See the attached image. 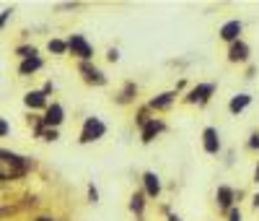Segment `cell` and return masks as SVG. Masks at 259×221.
<instances>
[{
    "instance_id": "1",
    "label": "cell",
    "mask_w": 259,
    "mask_h": 221,
    "mask_svg": "<svg viewBox=\"0 0 259 221\" xmlns=\"http://www.w3.org/2000/svg\"><path fill=\"white\" fill-rule=\"evenodd\" d=\"M26 169H29V164L21 156L0 151V180H16V177H21Z\"/></svg>"
},
{
    "instance_id": "2",
    "label": "cell",
    "mask_w": 259,
    "mask_h": 221,
    "mask_svg": "<svg viewBox=\"0 0 259 221\" xmlns=\"http://www.w3.org/2000/svg\"><path fill=\"white\" fill-rule=\"evenodd\" d=\"M101 136H104V123L96 120V117H91V120L86 123V128H83V133H81V141H83V143H91V141H96V138H101Z\"/></svg>"
},
{
    "instance_id": "3",
    "label": "cell",
    "mask_w": 259,
    "mask_h": 221,
    "mask_svg": "<svg viewBox=\"0 0 259 221\" xmlns=\"http://www.w3.org/2000/svg\"><path fill=\"white\" fill-rule=\"evenodd\" d=\"M68 47H70L75 55H78V57H83V60H88V57H91V44H88L81 34H75V37L68 42Z\"/></svg>"
},
{
    "instance_id": "4",
    "label": "cell",
    "mask_w": 259,
    "mask_h": 221,
    "mask_svg": "<svg viewBox=\"0 0 259 221\" xmlns=\"http://www.w3.org/2000/svg\"><path fill=\"white\" fill-rule=\"evenodd\" d=\"M81 73H83V78H86L88 83H99V86H101V83L106 81L101 73H99L96 68H91V65H81Z\"/></svg>"
},
{
    "instance_id": "5",
    "label": "cell",
    "mask_w": 259,
    "mask_h": 221,
    "mask_svg": "<svg viewBox=\"0 0 259 221\" xmlns=\"http://www.w3.org/2000/svg\"><path fill=\"white\" fill-rule=\"evenodd\" d=\"M238 32H241V24H238V21H228V24L220 29V37L231 42V39H236V37H238Z\"/></svg>"
},
{
    "instance_id": "6",
    "label": "cell",
    "mask_w": 259,
    "mask_h": 221,
    "mask_svg": "<svg viewBox=\"0 0 259 221\" xmlns=\"http://www.w3.org/2000/svg\"><path fill=\"white\" fill-rule=\"evenodd\" d=\"M44 123H47V125H60V123H63V107H50L47 109V117H44Z\"/></svg>"
},
{
    "instance_id": "7",
    "label": "cell",
    "mask_w": 259,
    "mask_h": 221,
    "mask_svg": "<svg viewBox=\"0 0 259 221\" xmlns=\"http://www.w3.org/2000/svg\"><path fill=\"white\" fill-rule=\"evenodd\" d=\"M205 149H207L210 154H215V151H218V133L212 130V128H207V130H205Z\"/></svg>"
},
{
    "instance_id": "8",
    "label": "cell",
    "mask_w": 259,
    "mask_h": 221,
    "mask_svg": "<svg viewBox=\"0 0 259 221\" xmlns=\"http://www.w3.org/2000/svg\"><path fill=\"white\" fill-rule=\"evenodd\" d=\"M145 187H148V193H150V195H158L161 185H158V177H156L153 172H148V174H145Z\"/></svg>"
},
{
    "instance_id": "9",
    "label": "cell",
    "mask_w": 259,
    "mask_h": 221,
    "mask_svg": "<svg viewBox=\"0 0 259 221\" xmlns=\"http://www.w3.org/2000/svg\"><path fill=\"white\" fill-rule=\"evenodd\" d=\"M246 57H249V50H246V44H233V47H231V60H246Z\"/></svg>"
},
{
    "instance_id": "10",
    "label": "cell",
    "mask_w": 259,
    "mask_h": 221,
    "mask_svg": "<svg viewBox=\"0 0 259 221\" xmlns=\"http://www.w3.org/2000/svg\"><path fill=\"white\" fill-rule=\"evenodd\" d=\"M161 128H163L161 123H148V125H145V130H143V141H145V143H148V141H153V138H156V133H161Z\"/></svg>"
},
{
    "instance_id": "11",
    "label": "cell",
    "mask_w": 259,
    "mask_h": 221,
    "mask_svg": "<svg viewBox=\"0 0 259 221\" xmlns=\"http://www.w3.org/2000/svg\"><path fill=\"white\" fill-rule=\"evenodd\" d=\"M207 94H212V86H200V88H194V91H192L189 101H205Z\"/></svg>"
},
{
    "instance_id": "12",
    "label": "cell",
    "mask_w": 259,
    "mask_h": 221,
    "mask_svg": "<svg viewBox=\"0 0 259 221\" xmlns=\"http://www.w3.org/2000/svg\"><path fill=\"white\" fill-rule=\"evenodd\" d=\"M231 198H233V193L228 187H220L218 190V203H220V208H231Z\"/></svg>"
},
{
    "instance_id": "13",
    "label": "cell",
    "mask_w": 259,
    "mask_h": 221,
    "mask_svg": "<svg viewBox=\"0 0 259 221\" xmlns=\"http://www.w3.org/2000/svg\"><path fill=\"white\" fill-rule=\"evenodd\" d=\"M26 104L29 107H44V91H32L26 96Z\"/></svg>"
},
{
    "instance_id": "14",
    "label": "cell",
    "mask_w": 259,
    "mask_h": 221,
    "mask_svg": "<svg viewBox=\"0 0 259 221\" xmlns=\"http://www.w3.org/2000/svg\"><path fill=\"white\" fill-rule=\"evenodd\" d=\"M39 65H42L39 57H26V60L21 63V73H32V70H37Z\"/></svg>"
},
{
    "instance_id": "15",
    "label": "cell",
    "mask_w": 259,
    "mask_h": 221,
    "mask_svg": "<svg viewBox=\"0 0 259 221\" xmlns=\"http://www.w3.org/2000/svg\"><path fill=\"white\" fill-rule=\"evenodd\" d=\"M249 101H251V99H249L246 94H241V96H236V99L231 101V112H241L243 107H246V104H249Z\"/></svg>"
},
{
    "instance_id": "16",
    "label": "cell",
    "mask_w": 259,
    "mask_h": 221,
    "mask_svg": "<svg viewBox=\"0 0 259 221\" xmlns=\"http://www.w3.org/2000/svg\"><path fill=\"white\" fill-rule=\"evenodd\" d=\"M171 96H174V94H161L158 99H153V107H158V109H161V107H169V104H171Z\"/></svg>"
},
{
    "instance_id": "17",
    "label": "cell",
    "mask_w": 259,
    "mask_h": 221,
    "mask_svg": "<svg viewBox=\"0 0 259 221\" xmlns=\"http://www.w3.org/2000/svg\"><path fill=\"white\" fill-rule=\"evenodd\" d=\"M50 50H52V52H65V50H68V44H65V42H60V39H55V42H50Z\"/></svg>"
},
{
    "instance_id": "18",
    "label": "cell",
    "mask_w": 259,
    "mask_h": 221,
    "mask_svg": "<svg viewBox=\"0 0 259 221\" xmlns=\"http://www.w3.org/2000/svg\"><path fill=\"white\" fill-rule=\"evenodd\" d=\"M130 205H132V211H135V213H140V211H143V195L138 193V195L132 198V203H130Z\"/></svg>"
},
{
    "instance_id": "19",
    "label": "cell",
    "mask_w": 259,
    "mask_h": 221,
    "mask_svg": "<svg viewBox=\"0 0 259 221\" xmlns=\"http://www.w3.org/2000/svg\"><path fill=\"white\" fill-rule=\"evenodd\" d=\"M249 146H251V149H259V133H254V136H251V143H249Z\"/></svg>"
},
{
    "instance_id": "20",
    "label": "cell",
    "mask_w": 259,
    "mask_h": 221,
    "mask_svg": "<svg viewBox=\"0 0 259 221\" xmlns=\"http://www.w3.org/2000/svg\"><path fill=\"white\" fill-rule=\"evenodd\" d=\"M8 16H11V11H6V13H0V29H3V24L8 21Z\"/></svg>"
},
{
    "instance_id": "21",
    "label": "cell",
    "mask_w": 259,
    "mask_h": 221,
    "mask_svg": "<svg viewBox=\"0 0 259 221\" xmlns=\"http://www.w3.org/2000/svg\"><path fill=\"white\" fill-rule=\"evenodd\" d=\"M6 133H8V125H6L3 120H0V136H6Z\"/></svg>"
},
{
    "instance_id": "22",
    "label": "cell",
    "mask_w": 259,
    "mask_h": 221,
    "mask_svg": "<svg viewBox=\"0 0 259 221\" xmlns=\"http://www.w3.org/2000/svg\"><path fill=\"white\" fill-rule=\"evenodd\" d=\"M231 221H241V213H238V211H231Z\"/></svg>"
},
{
    "instance_id": "23",
    "label": "cell",
    "mask_w": 259,
    "mask_h": 221,
    "mask_svg": "<svg viewBox=\"0 0 259 221\" xmlns=\"http://www.w3.org/2000/svg\"><path fill=\"white\" fill-rule=\"evenodd\" d=\"M169 221H179V218H176V216H171V218H169Z\"/></svg>"
},
{
    "instance_id": "24",
    "label": "cell",
    "mask_w": 259,
    "mask_h": 221,
    "mask_svg": "<svg viewBox=\"0 0 259 221\" xmlns=\"http://www.w3.org/2000/svg\"><path fill=\"white\" fill-rule=\"evenodd\" d=\"M39 221H52V218H39Z\"/></svg>"
},
{
    "instance_id": "25",
    "label": "cell",
    "mask_w": 259,
    "mask_h": 221,
    "mask_svg": "<svg viewBox=\"0 0 259 221\" xmlns=\"http://www.w3.org/2000/svg\"><path fill=\"white\" fill-rule=\"evenodd\" d=\"M256 180H259V169H256Z\"/></svg>"
}]
</instances>
